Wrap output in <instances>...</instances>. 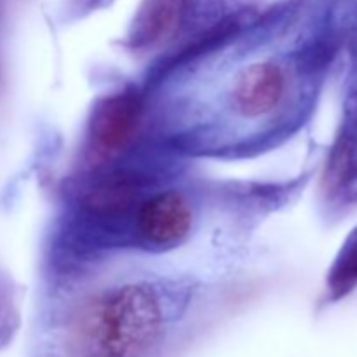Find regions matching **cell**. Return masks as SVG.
<instances>
[{
	"mask_svg": "<svg viewBox=\"0 0 357 357\" xmlns=\"http://www.w3.org/2000/svg\"><path fill=\"white\" fill-rule=\"evenodd\" d=\"M192 274H135L91 293L73 317L72 338L82 357H146L201 289Z\"/></svg>",
	"mask_w": 357,
	"mask_h": 357,
	"instance_id": "6da1fadb",
	"label": "cell"
},
{
	"mask_svg": "<svg viewBox=\"0 0 357 357\" xmlns=\"http://www.w3.org/2000/svg\"><path fill=\"white\" fill-rule=\"evenodd\" d=\"M178 173L152 188L136 206L126 251L167 255L194 237L199 225V201L187 185H178Z\"/></svg>",
	"mask_w": 357,
	"mask_h": 357,
	"instance_id": "7a4b0ae2",
	"label": "cell"
},
{
	"mask_svg": "<svg viewBox=\"0 0 357 357\" xmlns=\"http://www.w3.org/2000/svg\"><path fill=\"white\" fill-rule=\"evenodd\" d=\"M149 100L142 84L128 82L101 94L89 110L84 131L80 167L121 159L142 143Z\"/></svg>",
	"mask_w": 357,
	"mask_h": 357,
	"instance_id": "3957f363",
	"label": "cell"
},
{
	"mask_svg": "<svg viewBox=\"0 0 357 357\" xmlns=\"http://www.w3.org/2000/svg\"><path fill=\"white\" fill-rule=\"evenodd\" d=\"M188 10L190 0H142L124 35L122 49L136 58L166 51L180 38Z\"/></svg>",
	"mask_w": 357,
	"mask_h": 357,
	"instance_id": "277c9868",
	"label": "cell"
}]
</instances>
